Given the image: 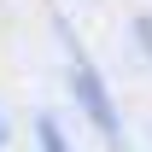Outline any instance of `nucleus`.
I'll use <instances>...</instances> for the list:
<instances>
[{
  "instance_id": "1",
  "label": "nucleus",
  "mask_w": 152,
  "mask_h": 152,
  "mask_svg": "<svg viewBox=\"0 0 152 152\" xmlns=\"http://www.w3.org/2000/svg\"><path fill=\"white\" fill-rule=\"evenodd\" d=\"M47 152H64V140H58V134H53V129H47Z\"/></svg>"
}]
</instances>
